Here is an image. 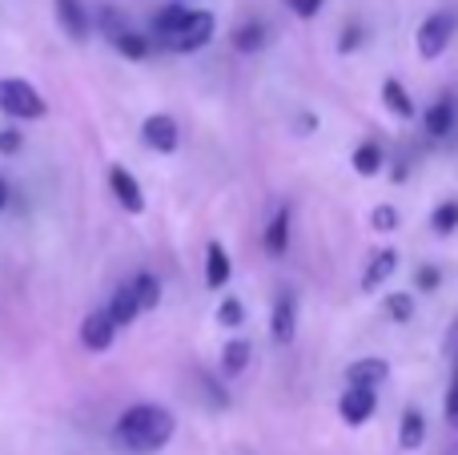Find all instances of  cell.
<instances>
[{
  "instance_id": "22",
  "label": "cell",
  "mask_w": 458,
  "mask_h": 455,
  "mask_svg": "<svg viewBox=\"0 0 458 455\" xmlns=\"http://www.w3.org/2000/svg\"><path fill=\"white\" fill-rule=\"evenodd\" d=\"M245 363H250V343H245V339H233V343L222 351V371L225 375H237V371H245Z\"/></svg>"
},
{
  "instance_id": "12",
  "label": "cell",
  "mask_w": 458,
  "mask_h": 455,
  "mask_svg": "<svg viewBox=\"0 0 458 455\" xmlns=\"http://www.w3.org/2000/svg\"><path fill=\"white\" fill-rule=\"evenodd\" d=\"M56 4V21H61V29L69 32L72 40H85L89 37V16L85 8H81V0H53Z\"/></svg>"
},
{
  "instance_id": "11",
  "label": "cell",
  "mask_w": 458,
  "mask_h": 455,
  "mask_svg": "<svg viewBox=\"0 0 458 455\" xmlns=\"http://www.w3.org/2000/svg\"><path fill=\"white\" fill-rule=\"evenodd\" d=\"M105 24H109V37L121 56H129V61H145V56H149V37H141V32H133V29H121L109 16H105Z\"/></svg>"
},
{
  "instance_id": "24",
  "label": "cell",
  "mask_w": 458,
  "mask_h": 455,
  "mask_svg": "<svg viewBox=\"0 0 458 455\" xmlns=\"http://www.w3.org/2000/svg\"><path fill=\"white\" fill-rule=\"evenodd\" d=\"M386 314L394 322H411L414 319V295H406V290H398V295L386 298Z\"/></svg>"
},
{
  "instance_id": "14",
  "label": "cell",
  "mask_w": 458,
  "mask_h": 455,
  "mask_svg": "<svg viewBox=\"0 0 458 455\" xmlns=\"http://www.w3.org/2000/svg\"><path fill=\"white\" fill-rule=\"evenodd\" d=\"M229 282V254L222 242H209L206 246V287L209 290H222Z\"/></svg>"
},
{
  "instance_id": "33",
  "label": "cell",
  "mask_w": 458,
  "mask_h": 455,
  "mask_svg": "<svg viewBox=\"0 0 458 455\" xmlns=\"http://www.w3.org/2000/svg\"><path fill=\"white\" fill-rule=\"evenodd\" d=\"M358 40H362V29H358V24H350V29H346V40H342V53L358 48Z\"/></svg>"
},
{
  "instance_id": "16",
  "label": "cell",
  "mask_w": 458,
  "mask_h": 455,
  "mask_svg": "<svg viewBox=\"0 0 458 455\" xmlns=\"http://www.w3.org/2000/svg\"><path fill=\"white\" fill-rule=\"evenodd\" d=\"M382 101H386V109L394 113V117H414V101H411V93L403 89V81H382Z\"/></svg>"
},
{
  "instance_id": "3",
  "label": "cell",
  "mask_w": 458,
  "mask_h": 455,
  "mask_svg": "<svg viewBox=\"0 0 458 455\" xmlns=\"http://www.w3.org/2000/svg\"><path fill=\"white\" fill-rule=\"evenodd\" d=\"M214 29H217L214 13H185L182 24L174 29V37H169V48H177V53H193V48L209 45Z\"/></svg>"
},
{
  "instance_id": "8",
  "label": "cell",
  "mask_w": 458,
  "mask_h": 455,
  "mask_svg": "<svg viewBox=\"0 0 458 455\" xmlns=\"http://www.w3.org/2000/svg\"><path fill=\"white\" fill-rule=\"evenodd\" d=\"M113 339H117V327H113V319L105 311H93L81 322V343H85L89 351H109Z\"/></svg>"
},
{
  "instance_id": "31",
  "label": "cell",
  "mask_w": 458,
  "mask_h": 455,
  "mask_svg": "<svg viewBox=\"0 0 458 455\" xmlns=\"http://www.w3.org/2000/svg\"><path fill=\"white\" fill-rule=\"evenodd\" d=\"M438 282H443V274H438V270H430V266H422V270H419V290H435Z\"/></svg>"
},
{
  "instance_id": "13",
  "label": "cell",
  "mask_w": 458,
  "mask_h": 455,
  "mask_svg": "<svg viewBox=\"0 0 458 455\" xmlns=\"http://www.w3.org/2000/svg\"><path fill=\"white\" fill-rule=\"evenodd\" d=\"M394 270H398V250H378L362 274V290H378Z\"/></svg>"
},
{
  "instance_id": "32",
  "label": "cell",
  "mask_w": 458,
  "mask_h": 455,
  "mask_svg": "<svg viewBox=\"0 0 458 455\" xmlns=\"http://www.w3.org/2000/svg\"><path fill=\"white\" fill-rule=\"evenodd\" d=\"M446 419L458 424V379L451 383V391H446Z\"/></svg>"
},
{
  "instance_id": "23",
  "label": "cell",
  "mask_w": 458,
  "mask_h": 455,
  "mask_svg": "<svg viewBox=\"0 0 458 455\" xmlns=\"http://www.w3.org/2000/svg\"><path fill=\"white\" fill-rule=\"evenodd\" d=\"M261 45H266V29H261V24H245V29L233 32V48H237V53H258Z\"/></svg>"
},
{
  "instance_id": "29",
  "label": "cell",
  "mask_w": 458,
  "mask_h": 455,
  "mask_svg": "<svg viewBox=\"0 0 458 455\" xmlns=\"http://www.w3.org/2000/svg\"><path fill=\"white\" fill-rule=\"evenodd\" d=\"M290 4L293 16H318V8H322V0H285Z\"/></svg>"
},
{
  "instance_id": "25",
  "label": "cell",
  "mask_w": 458,
  "mask_h": 455,
  "mask_svg": "<svg viewBox=\"0 0 458 455\" xmlns=\"http://www.w3.org/2000/svg\"><path fill=\"white\" fill-rule=\"evenodd\" d=\"M430 226H435V234H451L458 226V202H443V206L430 214Z\"/></svg>"
},
{
  "instance_id": "20",
  "label": "cell",
  "mask_w": 458,
  "mask_h": 455,
  "mask_svg": "<svg viewBox=\"0 0 458 455\" xmlns=\"http://www.w3.org/2000/svg\"><path fill=\"white\" fill-rule=\"evenodd\" d=\"M129 290H133V298H137V311H153V306L161 303V282L153 279V274H141Z\"/></svg>"
},
{
  "instance_id": "30",
  "label": "cell",
  "mask_w": 458,
  "mask_h": 455,
  "mask_svg": "<svg viewBox=\"0 0 458 455\" xmlns=\"http://www.w3.org/2000/svg\"><path fill=\"white\" fill-rule=\"evenodd\" d=\"M21 150V133L16 129H0V153H16Z\"/></svg>"
},
{
  "instance_id": "5",
  "label": "cell",
  "mask_w": 458,
  "mask_h": 455,
  "mask_svg": "<svg viewBox=\"0 0 458 455\" xmlns=\"http://www.w3.org/2000/svg\"><path fill=\"white\" fill-rule=\"evenodd\" d=\"M141 137H145V145H149V150H157V153H174L177 142H182L177 121L169 117V113H153V117H145Z\"/></svg>"
},
{
  "instance_id": "2",
  "label": "cell",
  "mask_w": 458,
  "mask_h": 455,
  "mask_svg": "<svg viewBox=\"0 0 458 455\" xmlns=\"http://www.w3.org/2000/svg\"><path fill=\"white\" fill-rule=\"evenodd\" d=\"M45 109H48L45 97H40L29 81H21V77L0 81V113H8V117H16V121H37V117H45Z\"/></svg>"
},
{
  "instance_id": "28",
  "label": "cell",
  "mask_w": 458,
  "mask_h": 455,
  "mask_svg": "<svg viewBox=\"0 0 458 455\" xmlns=\"http://www.w3.org/2000/svg\"><path fill=\"white\" fill-rule=\"evenodd\" d=\"M185 13H190V8H177V4H169L165 13L157 16V37H165V40L174 37V29H177V24H182V16H185Z\"/></svg>"
},
{
  "instance_id": "21",
  "label": "cell",
  "mask_w": 458,
  "mask_h": 455,
  "mask_svg": "<svg viewBox=\"0 0 458 455\" xmlns=\"http://www.w3.org/2000/svg\"><path fill=\"white\" fill-rule=\"evenodd\" d=\"M422 435H427V424H422V416L411 408V411L403 416V432H398V443H403L406 451H414V448L422 443Z\"/></svg>"
},
{
  "instance_id": "27",
  "label": "cell",
  "mask_w": 458,
  "mask_h": 455,
  "mask_svg": "<svg viewBox=\"0 0 458 455\" xmlns=\"http://www.w3.org/2000/svg\"><path fill=\"white\" fill-rule=\"evenodd\" d=\"M370 230H378V234L398 230V214H394V206H378V210H370Z\"/></svg>"
},
{
  "instance_id": "17",
  "label": "cell",
  "mask_w": 458,
  "mask_h": 455,
  "mask_svg": "<svg viewBox=\"0 0 458 455\" xmlns=\"http://www.w3.org/2000/svg\"><path fill=\"white\" fill-rule=\"evenodd\" d=\"M105 314H109V319H113V327H129V322H133L137 314H141V311H137V298H133V290H129V287H121L117 295H113V303L105 306Z\"/></svg>"
},
{
  "instance_id": "26",
  "label": "cell",
  "mask_w": 458,
  "mask_h": 455,
  "mask_svg": "<svg viewBox=\"0 0 458 455\" xmlns=\"http://www.w3.org/2000/svg\"><path fill=\"white\" fill-rule=\"evenodd\" d=\"M217 322H222V327H229V331L242 327V322H245V306L237 303V298H225V303L217 306Z\"/></svg>"
},
{
  "instance_id": "15",
  "label": "cell",
  "mask_w": 458,
  "mask_h": 455,
  "mask_svg": "<svg viewBox=\"0 0 458 455\" xmlns=\"http://www.w3.org/2000/svg\"><path fill=\"white\" fill-rule=\"evenodd\" d=\"M290 246V206H277V214L266 226V250L269 254H285Z\"/></svg>"
},
{
  "instance_id": "7",
  "label": "cell",
  "mask_w": 458,
  "mask_h": 455,
  "mask_svg": "<svg viewBox=\"0 0 458 455\" xmlns=\"http://www.w3.org/2000/svg\"><path fill=\"white\" fill-rule=\"evenodd\" d=\"M109 190H113V198H117L121 206L129 210V214H141V210H145L141 185H137V177L129 174L125 166H113V169H109Z\"/></svg>"
},
{
  "instance_id": "9",
  "label": "cell",
  "mask_w": 458,
  "mask_h": 455,
  "mask_svg": "<svg viewBox=\"0 0 458 455\" xmlns=\"http://www.w3.org/2000/svg\"><path fill=\"white\" fill-rule=\"evenodd\" d=\"M293 331H298V303H293V295H282L269 311V335H274V343H293Z\"/></svg>"
},
{
  "instance_id": "4",
  "label": "cell",
  "mask_w": 458,
  "mask_h": 455,
  "mask_svg": "<svg viewBox=\"0 0 458 455\" xmlns=\"http://www.w3.org/2000/svg\"><path fill=\"white\" fill-rule=\"evenodd\" d=\"M451 32H454V16L451 13L427 16V21H422V29H419V56H422V61L443 56L446 45H451Z\"/></svg>"
},
{
  "instance_id": "6",
  "label": "cell",
  "mask_w": 458,
  "mask_h": 455,
  "mask_svg": "<svg viewBox=\"0 0 458 455\" xmlns=\"http://www.w3.org/2000/svg\"><path fill=\"white\" fill-rule=\"evenodd\" d=\"M338 411L346 424H366V419L378 411V395H374V387H350V391H342L338 399Z\"/></svg>"
},
{
  "instance_id": "10",
  "label": "cell",
  "mask_w": 458,
  "mask_h": 455,
  "mask_svg": "<svg viewBox=\"0 0 458 455\" xmlns=\"http://www.w3.org/2000/svg\"><path fill=\"white\" fill-rule=\"evenodd\" d=\"M386 375H390V367H386V359H354L346 367V383L350 387H374L378 391V383H386Z\"/></svg>"
},
{
  "instance_id": "18",
  "label": "cell",
  "mask_w": 458,
  "mask_h": 455,
  "mask_svg": "<svg viewBox=\"0 0 458 455\" xmlns=\"http://www.w3.org/2000/svg\"><path fill=\"white\" fill-rule=\"evenodd\" d=\"M454 129V105L451 101H435L427 109V133L430 137H446Z\"/></svg>"
},
{
  "instance_id": "34",
  "label": "cell",
  "mask_w": 458,
  "mask_h": 455,
  "mask_svg": "<svg viewBox=\"0 0 458 455\" xmlns=\"http://www.w3.org/2000/svg\"><path fill=\"white\" fill-rule=\"evenodd\" d=\"M8 206V185H4V177H0V210Z\"/></svg>"
},
{
  "instance_id": "1",
  "label": "cell",
  "mask_w": 458,
  "mask_h": 455,
  "mask_svg": "<svg viewBox=\"0 0 458 455\" xmlns=\"http://www.w3.org/2000/svg\"><path fill=\"white\" fill-rule=\"evenodd\" d=\"M169 435H174V416L165 408H157V403H137L117 424V443L137 455L161 451L169 443Z\"/></svg>"
},
{
  "instance_id": "19",
  "label": "cell",
  "mask_w": 458,
  "mask_h": 455,
  "mask_svg": "<svg viewBox=\"0 0 458 455\" xmlns=\"http://www.w3.org/2000/svg\"><path fill=\"white\" fill-rule=\"evenodd\" d=\"M350 161H354V174H358V177H374V174L382 169V150H378L374 142H362V145L354 150V158H350Z\"/></svg>"
}]
</instances>
